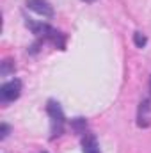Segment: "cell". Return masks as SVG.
<instances>
[{
    "label": "cell",
    "instance_id": "ba28073f",
    "mask_svg": "<svg viewBox=\"0 0 151 153\" xmlns=\"http://www.w3.org/2000/svg\"><path fill=\"white\" fill-rule=\"evenodd\" d=\"M14 71V66L11 64V61H4L2 62V70H0V73L5 76V75H9V73H13Z\"/></svg>",
    "mask_w": 151,
    "mask_h": 153
},
{
    "label": "cell",
    "instance_id": "6da1fadb",
    "mask_svg": "<svg viewBox=\"0 0 151 153\" xmlns=\"http://www.w3.org/2000/svg\"><path fill=\"white\" fill-rule=\"evenodd\" d=\"M46 111H48V116L52 119V139H55L64 130V112L57 102H48Z\"/></svg>",
    "mask_w": 151,
    "mask_h": 153
},
{
    "label": "cell",
    "instance_id": "8fae6325",
    "mask_svg": "<svg viewBox=\"0 0 151 153\" xmlns=\"http://www.w3.org/2000/svg\"><path fill=\"white\" fill-rule=\"evenodd\" d=\"M150 91H151V80H150Z\"/></svg>",
    "mask_w": 151,
    "mask_h": 153
},
{
    "label": "cell",
    "instance_id": "3957f363",
    "mask_svg": "<svg viewBox=\"0 0 151 153\" xmlns=\"http://www.w3.org/2000/svg\"><path fill=\"white\" fill-rule=\"evenodd\" d=\"M27 7L30 11H34L36 14L43 18H52L53 16V9L46 0H27Z\"/></svg>",
    "mask_w": 151,
    "mask_h": 153
},
{
    "label": "cell",
    "instance_id": "9c48e42d",
    "mask_svg": "<svg viewBox=\"0 0 151 153\" xmlns=\"http://www.w3.org/2000/svg\"><path fill=\"white\" fill-rule=\"evenodd\" d=\"M7 134H9V126L5 123H2V126H0V139H5Z\"/></svg>",
    "mask_w": 151,
    "mask_h": 153
},
{
    "label": "cell",
    "instance_id": "8992f818",
    "mask_svg": "<svg viewBox=\"0 0 151 153\" xmlns=\"http://www.w3.org/2000/svg\"><path fill=\"white\" fill-rule=\"evenodd\" d=\"M133 43H135L137 48H144L146 43H148V38H146L142 32H135V34H133Z\"/></svg>",
    "mask_w": 151,
    "mask_h": 153
},
{
    "label": "cell",
    "instance_id": "30bf717a",
    "mask_svg": "<svg viewBox=\"0 0 151 153\" xmlns=\"http://www.w3.org/2000/svg\"><path fill=\"white\" fill-rule=\"evenodd\" d=\"M84 2H87V4H93V2H94V0H84Z\"/></svg>",
    "mask_w": 151,
    "mask_h": 153
},
{
    "label": "cell",
    "instance_id": "5b68a950",
    "mask_svg": "<svg viewBox=\"0 0 151 153\" xmlns=\"http://www.w3.org/2000/svg\"><path fill=\"white\" fill-rule=\"evenodd\" d=\"M82 152L84 153H101L100 152V146H98V141L93 134H85L84 139H82Z\"/></svg>",
    "mask_w": 151,
    "mask_h": 153
},
{
    "label": "cell",
    "instance_id": "277c9868",
    "mask_svg": "<svg viewBox=\"0 0 151 153\" xmlns=\"http://www.w3.org/2000/svg\"><path fill=\"white\" fill-rule=\"evenodd\" d=\"M150 123H151V98H146L139 105V111H137V125L141 128H146V126H150Z\"/></svg>",
    "mask_w": 151,
    "mask_h": 153
},
{
    "label": "cell",
    "instance_id": "7a4b0ae2",
    "mask_svg": "<svg viewBox=\"0 0 151 153\" xmlns=\"http://www.w3.org/2000/svg\"><path fill=\"white\" fill-rule=\"evenodd\" d=\"M20 94H21V82L18 78H13V80L5 82L0 87V100H2V103L14 102Z\"/></svg>",
    "mask_w": 151,
    "mask_h": 153
},
{
    "label": "cell",
    "instance_id": "52a82bcc",
    "mask_svg": "<svg viewBox=\"0 0 151 153\" xmlns=\"http://www.w3.org/2000/svg\"><path fill=\"white\" fill-rule=\"evenodd\" d=\"M73 128H75L78 134H85V119L76 117L75 121H73Z\"/></svg>",
    "mask_w": 151,
    "mask_h": 153
}]
</instances>
